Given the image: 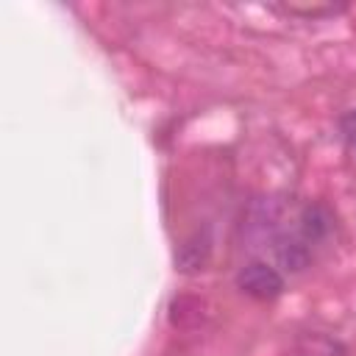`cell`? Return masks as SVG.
Returning a JSON list of instances; mask_svg holds the SVG:
<instances>
[{
	"label": "cell",
	"instance_id": "1",
	"mask_svg": "<svg viewBox=\"0 0 356 356\" xmlns=\"http://www.w3.org/2000/svg\"><path fill=\"white\" fill-rule=\"evenodd\" d=\"M236 289L253 300H275L281 292H284V275L261 261V259H253V261H245L239 270H236Z\"/></svg>",
	"mask_w": 356,
	"mask_h": 356
},
{
	"label": "cell",
	"instance_id": "2",
	"mask_svg": "<svg viewBox=\"0 0 356 356\" xmlns=\"http://www.w3.org/2000/svg\"><path fill=\"white\" fill-rule=\"evenodd\" d=\"M209 256H211V236L209 231H195L175 253V267L181 273H197L209 264Z\"/></svg>",
	"mask_w": 356,
	"mask_h": 356
},
{
	"label": "cell",
	"instance_id": "3",
	"mask_svg": "<svg viewBox=\"0 0 356 356\" xmlns=\"http://www.w3.org/2000/svg\"><path fill=\"white\" fill-rule=\"evenodd\" d=\"M286 14H303V17H323V14H337L342 11L339 6H284Z\"/></svg>",
	"mask_w": 356,
	"mask_h": 356
},
{
	"label": "cell",
	"instance_id": "4",
	"mask_svg": "<svg viewBox=\"0 0 356 356\" xmlns=\"http://www.w3.org/2000/svg\"><path fill=\"white\" fill-rule=\"evenodd\" d=\"M342 131H345V136L356 145V108H353L350 114H345V117H342Z\"/></svg>",
	"mask_w": 356,
	"mask_h": 356
}]
</instances>
